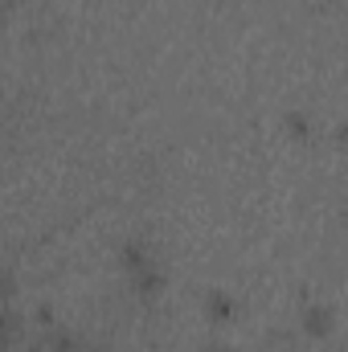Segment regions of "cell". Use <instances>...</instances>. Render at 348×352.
I'll return each mask as SVG.
<instances>
[{
	"label": "cell",
	"mask_w": 348,
	"mask_h": 352,
	"mask_svg": "<svg viewBox=\"0 0 348 352\" xmlns=\"http://www.w3.org/2000/svg\"><path fill=\"white\" fill-rule=\"evenodd\" d=\"M303 324H307V332H316V336H328V332H332V311H328V307H307Z\"/></svg>",
	"instance_id": "obj_1"
},
{
	"label": "cell",
	"mask_w": 348,
	"mask_h": 352,
	"mask_svg": "<svg viewBox=\"0 0 348 352\" xmlns=\"http://www.w3.org/2000/svg\"><path fill=\"white\" fill-rule=\"evenodd\" d=\"M17 332H21V316L8 311V307H0V349H8L17 340Z\"/></svg>",
	"instance_id": "obj_2"
},
{
	"label": "cell",
	"mask_w": 348,
	"mask_h": 352,
	"mask_svg": "<svg viewBox=\"0 0 348 352\" xmlns=\"http://www.w3.org/2000/svg\"><path fill=\"white\" fill-rule=\"evenodd\" d=\"M54 352H98V349H90L87 340H78V336H62V340L54 344Z\"/></svg>",
	"instance_id": "obj_3"
},
{
	"label": "cell",
	"mask_w": 348,
	"mask_h": 352,
	"mask_svg": "<svg viewBox=\"0 0 348 352\" xmlns=\"http://www.w3.org/2000/svg\"><path fill=\"white\" fill-rule=\"evenodd\" d=\"M209 311H213V316H230V299L213 291V295H209Z\"/></svg>",
	"instance_id": "obj_4"
},
{
	"label": "cell",
	"mask_w": 348,
	"mask_h": 352,
	"mask_svg": "<svg viewBox=\"0 0 348 352\" xmlns=\"http://www.w3.org/2000/svg\"><path fill=\"white\" fill-rule=\"evenodd\" d=\"M12 287H17V283H12V274L0 266V299H8V295H12Z\"/></svg>",
	"instance_id": "obj_5"
},
{
	"label": "cell",
	"mask_w": 348,
	"mask_h": 352,
	"mask_svg": "<svg viewBox=\"0 0 348 352\" xmlns=\"http://www.w3.org/2000/svg\"><path fill=\"white\" fill-rule=\"evenodd\" d=\"M205 352H230L226 344H205Z\"/></svg>",
	"instance_id": "obj_6"
}]
</instances>
